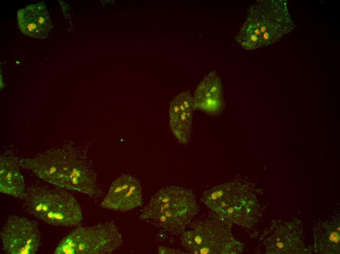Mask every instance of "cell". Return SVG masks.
<instances>
[{"label": "cell", "instance_id": "277c9868", "mask_svg": "<svg viewBox=\"0 0 340 254\" xmlns=\"http://www.w3.org/2000/svg\"><path fill=\"white\" fill-rule=\"evenodd\" d=\"M231 225L216 214L193 223L191 230L181 233L182 245L187 252L193 254L241 253L243 247L233 236Z\"/></svg>", "mask_w": 340, "mask_h": 254}, {"label": "cell", "instance_id": "4fadbf2b", "mask_svg": "<svg viewBox=\"0 0 340 254\" xmlns=\"http://www.w3.org/2000/svg\"><path fill=\"white\" fill-rule=\"evenodd\" d=\"M19 158L12 155L0 156V192L24 199L26 190L20 171Z\"/></svg>", "mask_w": 340, "mask_h": 254}, {"label": "cell", "instance_id": "8992f818", "mask_svg": "<svg viewBox=\"0 0 340 254\" xmlns=\"http://www.w3.org/2000/svg\"><path fill=\"white\" fill-rule=\"evenodd\" d=\"M246 20L260 32L263 47L275 42L295 27L286 0H257L249 9Z\"/></svg>", "mask_w": 340, "mask_h": 254}, {"label": "cell", "instance_id": "5bb4252c", "mask_svg": "<svg viewBox=\"0 0 340 254\" xmlns=\"http://www.w3.org/2000/svg\"><path fill=\"white\" fill-rule=\"evenodd\" d=\"M64 189L93 196L97 192L96 174L83 161L77 159L65 182Z\"/></svg>", "mask_w": 340, "mask_h": 254}, {"label": "cell", "instance_id": "5b68a950", "mask_svg": "<svg viewBox=\"0 0 340 254\" xmlns=\"http://www.w3.org/2000/svg\"><path fill=\"white\" fill-rule=\"evenodd\" d=\"M122 243V236L112 222L79 226L61 239L54 254H110Z\"/></svg>", "mask_w": 340, "mask_h": 254}, {"label": "cell", "instance_id": "52a82bcc", "mask_svg": "<svg viewBox=\"0 0 340 254\" xmlns=\"http://www.w3.org/2000/svg\"><path fill=\"white\" fill-rule=\"evenodd\" d=\"M78 158L72 153L58 149L50 150L33 158H19L22 168L30 170L43 181L64 189Z\"/></svg>", "mask_w": 340, "mask_h": 254}, {"label": "cell", "instance_id": "9c48e42d", "mask_svg": "<svg viewBox=\"0 0 340 254\" xmlns=\"http://www.w3.org/2000/svg\"><path fill=\"white\" fill-rule=\"evenodd\" d=\"M143 204L142 189L139 180L122 173L112 183L101 203L104 209L127 212Z\"/></svg>", "mask_w": 340, "mask_h": 254}, {"label": "cell", "instance_id": "9a60e30c", "mask_svg": "<svg viewBox=\"0 0 340 254\" xmlns=\"http://www.w3.org/2000/svg\"><path fill=\"white\" fill-rule=\"evenodd\" d=\"M235 40L244 49L253 50L263 47L261 35L251 22L246 20L235 37Z\"/></svg>", "mask_w": 340, "mask_h": 254}, {"label": "cell", "instance_id": "7a4b0ae2", "mask_svg": "<svg viewBox=\"0 0 340 254\" xmlns=\"http://www.w3.org/2000/svg\"><path fill=\"white\" fill-rule=\"evenodd\" d=\"M24 200L25 211L51 225L77 227L83 219L77 200L63 188L33 185L26 189Z\"/></svg>", "mask_w": 340, "mask_h": 254}, {"label": "cell", "instance_id": "2e32d148", "mask_svg": "<svg viewBox=\"0 0 340 254\" xmlns=\"http://www.w3.org/2000/svg\"><path fill=\"white\" fill-rule=\"evenodd\" d=\"M327 248L330 249V253L338 252L340 247V225H332L326 231L323 238Z\"/></svg>", "mask_w": 340, "mask_h": 254}, {"label": "cell", "instance_id": "8fae6325", "mask_svg": "<svg viewBox=\"0 0 340 254\" xmlns=\"http://www.w3.org/2000/svg\"><path fill=\"white\" fill-rule=\"evenodd\" d=\"M193 98L194 109L213 116L221 113L224 106L222 84L215 72L209 73L199 83Z\"/></svg>", "mask_w": 340, "mask_h": 254}, {"label": "cell", "instance_id": "e0dca14e", "mask_svg": "<svg viewBox=\"0 0 340 254\" xmlns=\"http://www.w3.org/2000/svg\"><path fill=\"white\" fill-rule=\"evenodd\" d=\"M158 253L159 254H184V253L175 250L174 249H171L168 247L160 246L158 248Z\"/></svg>", "mask_w": 340, "mask_h": 254}, {"label": "cell", "instance_id": "ba28073f", "mask_svg": "<svg viewBox=\"0 0 340 254\" xmlns=\"http://www.w3.org/2000/svg\"><path fill=\"white\" fill-rule=\"evenodd\" d=\"M2 251L7 254H35L42 245L38 223L11 215L0 233Z\"/></svg>", "mask_w": 340, "mask_h": 254}, {"label": "cell", "instance_id": "7c38bea8", "mask_svg": "<svg viewBox=\"0 0 340 254\" xmlns=\"http://www.w3.org/2000/svg\"><path fill=\"white\" fill-rule=\"evenodd\" d=\"M17 20L21 32L34 38H45L53 26L43 2L31 4L19 9L17 13Z\"/></svg>", "mask_w": 340, "mask_h": 254}, {"label": "cell", "instance_id": "3957f363", "mask_svg": "<svg viewBox=\"0 0 340 254\" xmlns=\"http://www.w3.org/2000/svg\"><path fill=\"white\" fill-rule=\"evenodd\" d=\"M200 200L225 220L243 227H251L258 216L255 194L248 186L238 182L216 185L204 191Z\"/></svg>", "mask_w": 340, "mask_h": 254}, {"label": "cell", "instance_id": "6da1fadb", "mask_svg": "<svg viewBox=\"0 0 340 254\" xmlns=\"http://www.w3.org/2000/svg\"><path fill=\"white\" fill-rule=\"evenodd\" d=\"M199 210L191 190L170 186L162 188L151 197L139 218L165 232L178 235L186 231Z\"/></svg>", "mask_w": 340, "mask_h": 254}, {"label": "cell", "instance_id": "30bf717a", "mask_svg": "<svg viewBox=\"0 0 340 254\" xmlns=\"http://www.w3.org/2000/svg\"><path fill=\"white\" fill-rule=\"evenodd\" d=\"M194 109L193 98L189 90L178 94L170 103V127L181 144H187L190 139Z\"/></svg>", "mask_w": 340, "mask_h": 254}]
</instances>
